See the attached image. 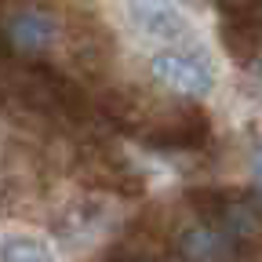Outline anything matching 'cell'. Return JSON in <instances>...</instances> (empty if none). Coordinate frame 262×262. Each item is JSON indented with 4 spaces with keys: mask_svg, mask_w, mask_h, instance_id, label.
Returning <instances> with one entry per match:
<instances>
[{
    "mask_svg": "<svg viewBox=\"0 0 262 262\" xmlns=\"http://www.w3.org/2000/svg\"><path fill=\"white\" fill-rule=\"evenodd\" d=\"M149 73L160 88H168L175 95H186V98H208L215 91L211 62L201 51H193L189 44L157 48L153 58H149Z\"/></svg>",
    "mask_w": 262,
    "mask_h": 262,
    "instance_id": "6da1fadb",
    "label": "cell"
},
{
    "mask_svg": "<svg viewBox=\"0 0 262 262\" xmlns=\"http://www.w3.org/2000/svg\"><path fill=\"white\" fill-rule=\"evenodd\" d=\"M124 18L135 37L153 40L160 48L186 44L193 37V22L179 0H124Z\"/></svg>",
    "mask_w": 262,
    "mask_h": 262,
    "instance_id": "7a4b0ae2",
    "label": "cell"
},
{
    "mask_svg": "<svg viewBox=\"0 0 262 262\" xmlns=\"http://www.w3.org/2000/svg\"><path fill=\"white\" fill-rule=\"evenodd\" d=\"M8 40L18 51H48L58 40V22L40 8H22L8 18Z\"/></svg>",
    "mask_w": 262,
    "mask_h": 262,
    "instance_id": "3957f363",
    "label": "cell"
},
{
    "mask_svg": "<svg viewBox=\"0 0 262 262\" xmlns=\"http://www.w3.org/2000/svg\"><path fill=\"white\" fill-rule=\"evenodd\" d=\"M211 222L222 229V233L233 241L237 248L241 244H262V215L251 201H219V208L211 211Z\"/></svg>",
    "mask_w": 262,
    "mask_h": 262,
    "instance_id": "277c9868",
    "label": "cell"
},
{
    "mask_svg": "<svg viewBox=\"0 0 262 262\" xmlns=\"http://www.w3.org/2000/svg\"><path fill=\"white\" fill-rule=\"evenodd\" d=\"M179 251L189 262H229L237 244L229 241L215 222H196V226H186L179 233Z\"/></svg>",
    "mask_w": 262,
    "mask_h": 262,
    "instance_id": "5b68a950",
    "label": "cell"
},
{
    "mask_svg": "<svg viewBox=\"0 0 262 262\" xmlns=\"http://www.w3.org/2000/svg\"><path fill=\"white\" fill-rule=\"evenodd\" d=\"M0 262H55V251L40 233L8 229V233H0Z\"/></svg>",
    "mask_w": 262,
    "mask_h": 262,
    "instance_id": "8992f818",
    "label": "cell"
},
{
    "mask_svg": "<svg viewBox=\"0 0 262 262\" xmlns=\"http://www.w3.org/2000/svg\"><path fill=\"white\" fill-rule=\"evenodd\" d=\"M251 171H255V182L262 189V146H255V157H251Z\"/></svg>",
    "mask_w": 262,
    "mask_h": 262,
    "instance_id": "52a82bcc",
    "label": "cell"
}]
</instances>
